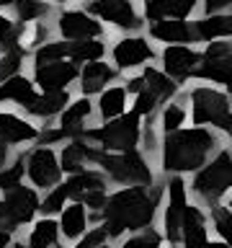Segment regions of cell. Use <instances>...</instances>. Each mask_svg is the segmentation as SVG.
I'll list each match as a JSON object with an SVG mask.
<instances>
[{
  "label": "cell",
  "instance_id": "cell-34",
  "mask_svg": "<svg viewBox=\"0 0 232 248\" xmlns=\"http://www.w3.org/2000/svg\"><path fill=\"white\" fill-rule=\"evenodd\" d=\"M21 178H23V163H13L8 166L5 170H0V189L3 191H11L15 186H21Z\"/></svg>",
  "mask_w": 232,
  "mask_h": 248
},
{
  "label": "cell",
  "instance_id": "cell-47",
  "mask_svg": "<svg viewBox=\"0 0 232 248\" xmlns=\"http://www.w3.org/2000/svg\"><path fill=\"white\" fill-rule=\"evenodd\" d=\"M8 3H15V0H0V5H8Z\"/></svg>",
  "mask_w": 232,
  "mask_h": 248
},
{
  "label": "cell",
  "instance_id": "cell-22",
  "mask_svg": "<svg viewBox=\"0 0 232 248\" xmlns=\"http://www.w3.org/2000/svg\"><path fill=\"white\" fill-rule=\"evenodd\" d=\"M65 104H67V93L65 91H44L42 96H36L26 108L36 116H52V114L62 111Z\"/></svg>",
  "mask_w": 232,
  "mask_h": 248
},
{
  "label": "cell",
  "instance_id": "cell-51",
  "mask_svg": "<svg viewBox=\"0 0 232 248\" xmlns=\"http://www.w3.org/2000/svg\"><path fill=\"white\" fill-rule=\"evenodd\" d=\"M224 248H230V246H224Z\"/></svg>",
  "mask_w": 232,
  "mask_h": 248
},
{
  "label": "cell",
  "instance_id": "cell-19",
  "mask_svg": "<svg viewBox=\"0 0 232 248\" xmlns=\"http://www.w3.org/2000/svg\"><path fill=\"white\" fill-rule=\"evenodd\" d=\"M65 186H67V197H72L77 202H85L90 194L106 191L103 189V178H101L98 173H93V170H80V173H75Z\"/></svg>",
  "mask_w": 232,
  "mask_h": 248
},
{
  "label": "cell",
  "instance_id": "cell-37",
  "mask_svg": "<svg viewBox=\"0 0 232 248\" xmlns=\"http://www.w3.org/2000/svg\"><path fill=\"white\" fill-rule=\"evenodd\" d=\"M183 119H186V111L175 104H170L165 111H162V127H165L168 132H175L183 124Z\"/></svg>",
  "mask_w": 232,
  "mask_h": 248
},
{
  "label": "cell",
  "instance_id": "cell-21",
  "mask_svg": "<svg viewBox=\"0 0 232 248\" xmlns=\"http://www.w3.org/2000/svg\"><path fill=\"white\" fill-rule=\"evenodd\" d=\"M90 114V104L88 101H75L72 106L65 111V116H62V132H65V137H85V129H83V122L85 116Z\"/></svg>",
  "mask_w": 232,
  "mask_h": 248
},
{
  "label": "cell",
  "instance_id": "cell-15",
  "mask_svg": "<svg viewBox=\"0 0 232 248\" xmlns=\"http://www.w3.org/2000/svg\"><path fill=\"white\" fill-rule=\"evenodd\" d=\"M39 132L26 124L23 119H18L15 114H5L0 111V142L3 145H15V142H26V140H34Z\"/></svg>",
  "mask_w": 232,
  "mask_h": 248
},
{
  "label": "cell",
  "instance_id": "cell-32",
  "mask_svg": "<svg viewBox=\"0 0 232 248\" xmlns=\"http://www.w3.org/2000/svg\"><path fill=\"white\" fill-rule=\"evenodd\" d=\"M21 60H23V49L18 44H11L5 52V57L0 60V80H8L13 78V73L21 67Z\"/></svg>",
  "mask_w": 232,
  "mask_h": 248
},
{
  "label": "cell",
  "instance_id": "cell-50",
  "mask_svg": "<svg viewBox=\"0 0 232 248\" xmlns=\"http://www.w3.org/2000/svg\"><path fill=\"white\" fill-rule=\"evenodd\" d=\"M101 248H108V246H101Z\"/></svg>",
  "mask_w": 232,
  "mask_h": 248
},
{
  "label": "cell",
  "instance_id": "cell-11",
  "mask_svg": "<svg viewBox=\"0 0 232 248\" xmlns=\"http://www.w3.org/2000/svg\"><path fill=\"white\" fill-rule=\"evenodd\" d=\"M75 75H77V70L72 62H62V60L36 67V83L44 91H62Z\"/></svg>",
  "mask_w": 232,
  "mask_h": 248
},
{
  "label": "cell",
  "instance_id": "cell-3",
  "mask_svg": "<svg viewBox=\"0 0 232 248\" xmlns=\"http://www.w3.org/2000/svg\"><path fill=\"white\" fill-rule=\"evenodd\" d=\"M96 163H101L106 173L111 178H116V181H121V184H131V186H150L152 184L150 166H147L145 158L134 150L119 153V155H108V153L98 150Z\"/></svg>",
  "mask_w": 232,
  "mask_h": 248
},
{
  "label": "cell",
  "instance_id": "cell-26",
  "mask_svg": "<svg viewBox=\"0 0 232 248\" xmlns=\"http://www.w3.org/2000/svg\"><path fill=\"white\" fill-rule=\"evenodd\" d=\"M227 34H232V16H212V18L199 21L196 26V36L201 39H217Z\"/></svg>",
  "mask_w": 232,
  "mask_h": 248
},
{
  "label": "cell",
  "instance_id": "cell-43",
  "mask_svg": "<svg viewBox=\"0 0 232 248\" xmlns=\"http://www.w3.org/2000/svg\"><path fill=\"white\" fill-rule=\"evenodd\" d=\"M232 0H206V13H217L222 8H230Z\"/></svg>",
  "mask_w": 232,
  "mask_h": 248
},
{
  "label": "cell",
  "instance_id": "cell-52",
  "mask_svg": "<svg viewBox=\"0 0 232 248\" xmlns=\"http://www.w3.org/2000/svg\"><path fill=\"white\" fill-rule=\"evenodd\" d=\"M230 88H232V85H230Z\"/></svg>",
  "mask_w": 232,
  "mask_h": 248
},
{
  "label": "cell",
  "instance_id": "cell-49",
  "mask_svg": "<svg viewBox=\"0 0 232 248\" xmlns=\"http://www.w3.org/2000/svg\"><path fill=\"white\" fill-rule=\"evenodd\" d=\"M0 220H3V202H0Z\"/></svg>",
  "mask_w": 232,
  "mask_h": 248
},
{
  "label": "cell",
  "instance_id": "cell-4",
  "mask_svg": "<svg viewBox=\"0 0 232 248\" xmlns=\"http://www.w3.org/2000/svg\"><path fill=\"white\" fill-rule=\"evenodd\" d=\"M191 106L196 124H214L224 132H232V108L224 93L214 88H196L191 93Z\"/></svg>",
  "mask_w": 232,
  "mask_h": 248
},
{
  "label": "cell",
  "instance_id": "cell-29",
  "mask_svg": "<svg viewBox=\"0 0 232 248\" xmlns=\"http://www.w3.org/2000/svg\"><path fill=\"white\" fill-rule=\"evenodd\" d=\"M124 101H127L124 88H108L103 96H101V114H103V119L119 116L124 111Z\"/></svg>",
  "mask_w": 232,
  "mask_h": 248
},
{
  "label": "cell",
  "instance_id": "cell-40",
  "mask_svg": "<svg viewBox=\"0 0 232 248\" xmlns=\"http://www.w3.org/2000/svg\"><path fill=\"white\" fill-rule=\"evenodd\" d=\"M155 104H158V96H152L150 91H142V93H137V106H134V114H152V108Z\"/></svg>",
  "mask_w": 232,
  "mask_h": 248
},
{
  "label": "cell",
  "instance_id": "cell-36",
  "mask_svg": "<svg viewBox=\"0 0 232 248\" xmlns=\"http://www.w3.org/2000/svg\"><path fill=\"white\" fill-rule=\"evenodd\" d=\"M65 199H67V186H57L54 191L46 194V199L42 202V207L39 209H44V212H59L62 207H65Z\"/></svg>",
  "mask_w": 232,
  "mask_h": 248
},
{
  "label": "cell",
  "instance_id": "cell-8",
  "mask_svg": "<svg viewBox=\"0 0 232 248\" xmlns=\"http://www.w3.org/2000/svg\"><path fill=\"white\" fill-rule=\"evenodd\" d=\"M39 209V199L36 194L26 189V186H15L5 194V202H3V222L8 230L18 228V225L29 222L34 212Z\"/></svg>",
  "mask_w": 232,
  "mask_h": 248
},
{
  "label": "cell",
  "instance_id": "cell-6",
  "mask_svg": "<svg viewBox=\"0 0 232 248\" xmlns=\"http://www.w3.org/2000/svg\"><path fill=\"white\" fill-rule=\"evenodd\" d=\"M85 137L101 142L106 150L129 153V150H134V145L139 142L137 114H129V116H121V119H116V122H108L106 127H101V129H90V132H85Z\"/></svg>",
  "mask_w": 232,
  "mask_h": 248
},
{
  "label": "cell",
  "instance_id": "cell-7",
  "mask_svg": "<svg viewBox=\"0 0 232 248\" xmlns=\"http://www.w3.org/2000/svg\"><path fill=\"white\" fill-rule=\"evenodd\" d=\"M196 75L212 83L232 85V44L227 42H212L206 46L204 57H199Z\"/></svg>",
  "mask_w": 232,
  "mask_h": 248
},
{
  "label": "cell",
  "instance_id": "cell-20",
  "mask_svg": "<svg viewBox=\"0 0 232 248\" xmlns=\"http://www.w3.org/2000/svg\"><path fill=\"white\" fill-rule=\"evenodd\" d=\"M98 150H93L90 145H85L83 140H72L65 150H62V170H70V173H80L83 166L88 160H96Z\"/></svg>",
  "mask_w": 232,
  "mask_h": 248
},
{
  "label": "cell",
  "instance_id": "cell-42",
  "mask_svg": "<svg viewBox=\"0 0 232 248\" xmlns=\"http://www.w3.org/2000/svg\"><path fill=\"white\" fill-rule=\"evenodd\" d=\"M0 44H15L13 42V23L8 21V18H3V16H0Z\"/></svg>",
  "mask_w": 232,
  "mask_h": 248
},
{
  "label": "cell",
  "instance_id": "cell-10",
  "mask_svg": "<svg viewBox=\"0 0 232 248\" xmlns=\"http://www.w3.org/2000/svg\"><path fill=\"white\" fill-rule=\"evenodd\" d=\"M62 166L57 163V155H54L49 147H39L29 155V176L36 186H52L57 184Z\"/></svg>",
  "mask_w": 232,
  "mask_h": 248
},
{
  "label": "cell",
  "instance_id": "cell-39",
  "mask_svg": "<svg viewBox=\"0 0 232 248\" xmlns=\"http://www.w3.org/2000/svg\"><path fill=\"white\" fill-rule=\"evenodd\" d=\"M44 11H46V5L36 3V0H21V5H18V16L23 21H34L36 16H42Z\"/></svg>",
  "mask_w": 232,
  "mask_h": 248
},
{
  "label": "cell",
  "instance_id": "cell-33",
  "mask_svg": "<svg viewBox=\"0 0 232 248\" xmlns=\"http://www.w3.org/2000/svg\"><path fill=\"white\" fill-rule=\"evenodd\" d=\"M65 54H70V44H46L36 52V67L49 65V62H59Z\"/></svg>",
  "mask_w": 232,
  "mask_h": 248
},
{
  "label": "cell",
  "instance_id": "cell-9",
  "mask_svg": "<svg viewBox=\"0 0 232 248\" xmlns=\"http://www.w3.org/2000/svg\"><path fill=\"white\" fill-rule=\"evenodd\" d=\"M168 209H165V235L170 243L181 240V228H183V215H186V184L181 178H170L168 184Z\"/></svg>",
  "mask_w": 232,
  "mask_h": 248
},
{
  "label": "cell",
  "instance_id": "cell-13",
  "mask_svg": "<svg viewBox=\"0 0 232 248\" xmlns=\"http://www.w3.org/2000/svg\"><path fill=\"white\" fill-rule=\"evenodd\" d=\"M162 60H165V70L173 78H188L191 73H196L199 67V54L186 49V46H168L165 54H162Z\"/></svg>",
  "mask_w": 232,
  "mask_h": 248
},
{
  "label": "cell",
  "instance_id": "cell-31",
  "mask_svg": "<svg viewBox=\"0 0 232 248\" xmlns=\"http://www.w3.org/2000/svg\"><path fill=\"white\" fill-rule=\"evenodd\" d=\"M103 54V44L98 42H75L70 44V57L77 62H96Z\"/></svg>",
  "mask_w": 232,
  "mask_h": 248
},
{
  "label": "cell",
  "instance_id": "cell-27",
  "mask_svg": "<svg viewBox=\"0 0 232 248\" xmlns=\"http://www.w3.org/2000/svg\"><path fill=\"white\" fill-rule=\"evenodd\" d=\"M83 230H85V207L80 202H75L62 212V232L67 238H77Z\"/></svg>",
  "mask_w": 232,
  "mask_h": 248
},
{
  "label": "cell",
  "instance_id": "cell-12",
  "mask_svg": "<svg viewBox=\"0 0 232 248\" xmlns=\"http://www.w3.org/2000/svg\"><path fill=\"white\" fill-rule=\"evenodd\" d=\"M90 11L106 21H114L116 26H124V29L139 26L137 16L127 0H96V3H90Z\"/></svg>",
  "mask_w": 232,
  "mask_h": 248
},
{
  "label": "cell",
  "instance_id": "cell-48",
  "mask_svg": "<svg viewBox=\"0 0 232 248\" xmlns=\"http://www.w3.org/2000/svg\"><path fill=\"white\" fill-rule=\"evenodd\" d=\"M15 248H31V246H26V243H18V246H15Z\"/></svg>",
  "mask_w": 232,
  "mask_h": 248
},
{
  "label": "cell",
  "instance_id": "cell-28",
  "mask_svg": "<svg viewBox=\"0 0 232 248\" xmlns=\"http://www.w3.org/2000/svg\"><path fill=\"white\" fill-rule=\"evenodd\" d=\"M145 91H150L152 96L160 98H170L175 93V83H170V78H165L162 73H158V70H145Z\"/></svg>",
  "mask_w": 232,
  "mask_h": 248
},
{
  "label": "cell",
  "instance_id": "cell-38",
  "mask_svg": "<svg viewBox=\"0 0 232 248\" xmlns=\"http://www.w3.org/2000/svg\"><path fill=\"white\" fill-rule=\"evenodd\" d=\"M124 248H160V235L155 230H145L142 235H134L129 238Z\"/></svg>",
  "mask_w": 232,
  "mask_h": 248
},
{
  "label": "cell",
  "instance_id": "cell-30",
  "mask_svg": "<svg viewBox=\"0 0 232 248\" xmlns=\"http://www.w3.org/2000/svg\"><path fill=\"white\" fill-rule=\"evenodd\" d=\"M54 240H57V222L42 220L34 230H31L29 246L31 248H49V246H54Z\"/></svg>",
  "mask_w": 232,
  "mask_h": 248
},
{
  "label": "cell",
  "instance_id": "cell-45",
  "mask_svg": "<svg viewBox=\"0 0 232 248\" xmlns=\"http://www.w3.org/2000/svg\"><path fill=\"white\" fill-rule=\"evenodd\" d=\"M8 243H11V232L0 230V248H8Z\"/></svg>",
  "mask_w": 232,
  "mask_h": 248
},
{
  "label": "cell",
  "instance_id": "cell-46",
  "mask_svg": "<svg viewBox=\"0 0 232 248\" xmlns=\"http://www.w3.org/2000/svg\"><path fill=\"white\" fill-rule=\"evenodd\" d=\"M5 158H8V147L0 142V166H5Z\"/></svg>",
  "mask_w": 232,
  "mask_h": 248
},
{
  "label": "cell",
  "instance_id": "cell-41",
  "mask_svg": "<svg viewBox=\"0 0 232 248\" xmlns=\"http://www.w3.org/2000/svg\"><path fill=\"white\" fill-rule=\"evenodd\" d=\"M106 238H108V232H106L103 228H98V230L88 232V235H85V238L80 240V246H77V248H101Z\"/></svg>",
  "mask_w": 232,
  "mask_h": 248
},
{
  "label": "cell",
  "instance_id": "cell-16",
  "mask_svg": "<svg viewBox=\"0 0 232 248\" xmlns=\"http://www.w3.org/2000/svg\"><path fill=\"white\" fill-rule=\"evenodd\" d=\"M59 29L67 39H88L101 34V26L96 21H90L85 13H62L59 16Z\"/></svg>",
  "mask_w": 232,
  "mask_h": 248
},
{
  "label": "cell",
  "instance_id": "cell-17",
  "mask_svg": "<svg viewBox=\"0 0 232 248\" xmlns=\"http://www.w3.org/2000/svg\"><path fill=\"white\" fill-rule=\"evenodd\" d=\"M196 5V0H147L145 13L152 21L160 18H183L191 13V8Z\"/></svg>",
  "mask_w": 232,
  "mask_h": 248
},
{
  "label": "cell",
  "instance_id": "cell-18",
  "mask_svg": "<svg viewBox=\"0 0 232 248\" xmlns=\"http://www.w3.org/2000/svg\"><path fill=\"white\" fill-rule=\"evenodd\" d=\"M150 57H152V49L147 46L145 39H124L114 49V60L119 62V67H134Z\"/></svg>",
  "mask_w": 232,
  "mask_h": 248
},
{
  "label": "cell",
  "instance_id": "cell-5",
  "mask_svg": "<svg viewBox=\"0 0 232 248\" xmlns=\"http://www.w3.org/2000/svg\"><path fill=\"white\" fill-rule=\"evenodd\" d=\"M230 189H232V155L230 153H219L193 178V191L204 202H217Z\"/></svg>",
  "mask_w": 232,
  "mask_h": 248
},
{
  "label": "cell",
  "instance_id": "cell-24",
  "mask_svg": "<svg viewBox=\"0 0 232 248\" xmlns=\"http://www.w3.org/2000/svg\"><path fill=\"white\" fill-rule=\"evenodd\" d=\"M114 78V70L103 65V62H90L83 73V91L85 93H96Z\"/></svg>",
  "mask_w": 232,
  "mask_h": 248
},
{
  "label": "cell",
  "instance_id": "cell-1",
  "mask_svg": "<svg viewBox=\"0 0 232 248\" xmlns=\"http://www.w3.org/2000/svg\"><path fill=\"white\" fill-rule=\"evenodd\" d=\"M158 197L160 191L150 189V186H129V189L116 191L114 197H108L103 207V217H106L103 230L116 238L124 230L147 228L155 217Z\"/></svg>",
  "mask_w": 232,
  "mask_h": 248
},
{
  "label": "cell",
  "instance_id": "cell-25",
  "mask_svg": "<svg viewBox=\"0 0 232 248\" xmlns=\"http://www.w3.org/2000/svg\"><path fill=\"white\" fill-rule=\"evenodd\" d=\"M152 34L162 42H188L196 31H191L183 21H158L152 26Z\"/></svg>",
  "mask_w": 232,
  "mask_h": 248
},
{
  "label": "cell",
  "instance_id": "cell-23",
  "mask_svg": "<svg viewBox=\"0 0 232 248\" xmlns=\"http://www.w3.org/2000/svg\"><path fill=\"white\" fill-rule=\"evenodd\" d=\"M0 98H11V101H18L21 106H29L36 98V93H34V85L26 78H8L0 85Z\"/></svg>",
  "mask_w": 232,
  "mask_h": 248
},
{
  "label": "cell",
  "instance_id": "cell-44",
  "mask_svg": "<svg viewBox=\"0 0 232 248\" xmlns=\"http://www.w3.org/2000/svg\"><path fill=\"white\" fill-rule=\"evenodd\" d=\"M127 88H129L131 93H142V91H145V78H131Z\"/></svg>",
  "mask_w": 232,
  "mask_h": 248
},
{
  "label": "cell",
  "instance_id": "cell-2",
  "mask_svg": "<svg viewBox=\"0 0 232 248\" xmlns=\"http://www.w3.org/2000/svg\"><path fill=\"white\" fill-rule=\"evenodd\" d=\"M217 140L206 129H181V132H168L165 147H162V166L165 170H196L204 166L209 153L214 150Z\"/></svg>",
  "mask_w": 232,
  "mask_h": 248
},
{
  "label": "cell",
  "instance_id": "cell-35",
  "mask_svg": "<svg viewBox=\"0 0 232 248\" xmlns=\"http://www.w3.org/2000/svg\"><path fill=\"white\" fill-rule=\"evenodd\" d=\"M214 225H217V232H219V235L232 246V212H230V209L217 207L214 209Z\"/></svg>",
  "mask_w": 232,
  "mask_h": 248
},
{
  "label": "cell",
  "instance_id": "cell-14",
  "mask_svg": "<svg viewBox=\"0 0 232 248\" xmlns=\"http://www.w3.org/2000/svg\"><path fill=\"white\" fill-rule=\"evenodd\" d=\"M181 240L186 248H206V225H204V215L196 207H186L183 215V228H181Z\"/></svg>",
  "mask_w": 232,
  "mask_h": 248
}]
</instances>
